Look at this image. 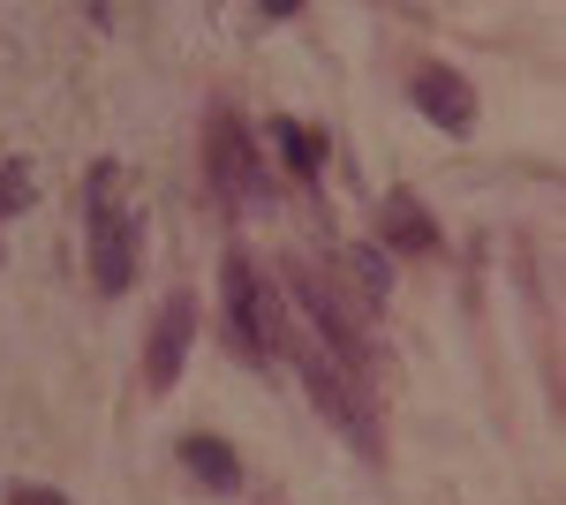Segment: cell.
I'll use <instances>...</instances> for the list:
<instances>
[{
  "label": "cell",
  "mask_w": 566,
  "mask_h": 505,
  "mask_svg": "<svg viewBox=\"0 0 566 505\" xmlns=\"http://www.w3.org/2000/svg\"><path fill=\"white\" fill-rule=\"evenodd\" d=\"M219 287H227V339H234L250 362H272L280 347H303L287 295L264 287V272L250 256H227V264H219Z\"/></svg>",
  "instance_id": "1"
},
{
  "label": "cell",
  "mask_w": 566,
  "mask_h": 505,
  "mask_svg": "<svg viewBox=\"0 0 566 505\" xmlns=\"http://www.w3.org/2000/svg\"><path fill=\"white\" fill-rule=\"evenodd\" d=\"M295 355H303V378H310V400H317V415L333 422V430H348L363 461H386V422H378V400H370L363 370H348L340 355H325L317 339H303Z\"/></svg>",
  "instance_id": "2"
},
{
  "label": "cell",
  "mask_w": 566,
  "mask_h": 505,
  "mask_svg": "<svg viewBox=\"0 0 566 505\" xmlns=\"http://www.w3.org/2000/svg\"><path fill=\"white\" fill-rule=\"evenodd\" d=\"M205 167H212V189L234 211H264V204H272V167H264L250 122H242V114H227V106L205 122Z\"/></svg>",
  "instance_id": "3"
},
{
  "label": "cell",
  "mask_w": 566,
  "mask_h": 505,
  "mask_svg": "<svg viewBox=\"0 0 566 505\" xmlns=\"http://www.w3.org/2000/svg\"><path fill=\"white\" fill-rule=\"evenodd\" d=\"M136 272H144V219L129 204H106L91 173V280L98 295H129Z\"/></svg>",
  "instance_id": "4"
},
{
  "label": "cell",
  "mask_w": 566,
  "mask_h": 505,
  "mask_svg": "<svg viewBox=\"0 0 566 505\" xmlns=\"http://www.w3.org/2000/svg\"><path fill=\"white\" fill-rule=\"evenodd\" d=\"M189 339H197V295L175 287V295L159 302V317H151V339H144V385H151V392H175L181 385Z\"/></svg>",
  "instance_id": "5"
},
{
  "label": "cell",
  "mask_w": 566,
  "mask_h": 505,
  "mask_svg": "<svg viewBox=\"0 0 566 505\" xmlns=\"http://www.w3.org/2000/svg\"><path fill=\"white\" fill-rule=\"evenodd\" d=\"M408 106L431 128H446V136H469V128H476V84H469L461 69H446V61H416Z\"/></svg>",
  "instance_id": "6"
},
{
  "label": "cell",
  "mask_w": 566,
  "mask_h": 505,
  "mask_svg": "<svg viewBox=\"0 0 566 505\" xmlns=\"http://www.w3.org/2000/svg\"><path fill=\"white\" fill-rule=\"evenodd\" d=\"M175 461H181V475H189L197 491H219V498L242 491V461H234V445L212 438V430H189V438L175 445Z\"/></svg>",
  "instance_id": "7"
},
{
  "label": "cell",
  "mask_w": 566,
  "mask_h": 505,
  "mask_svg": "<svg viewBox=\"0 0 566 505\" xmlns=\"http://www.w3.org/2000/svg\"><path fill=\"white\" fill-rule=\"evenodd\" d=\"M378 242L400 250V256H431L438 250V227H431V211H423V197L392 189L386 204H378Z\"/></svg>",
  "instance_id": "8"
},
{
  "label": "cell",
  "mask_w": 566,
  "mask_h": 505,
  "mask_svg": "<svg viewBox=\"0 0 566 505\" xmlns=\"http://www.w3.org/2000/svg\"><path fill=\"white\" fill-rule=\"evenodd\" d=\"M264 136H272V151L287 159V173H303V181H317V173H325V151H333V144H325V128H310V122H295V114H280Z\"/></svg>",
  "instance_id": "9"
},
{
  "label": "cell",
  "mask_w": 566,
  "mask_h": 505,
  "mask_svg": "<svg viewBox=\"0 0 566 505\" xmlns=\"http://www.w3.org/2000/svg\"><path fill=\"white\" fill-rule=\"evenodd\" d=\"M31 197H39V167L31 159H0V219H15Z\"/></svg>",
  "instance_id": "10"
},
{
  "label": "cell",
  "mask_w": 566,
  "mask_h": 505,
  "mask_svg": "<svg viewBox=\"0 0 566 505\" xmlns=\"http://www.w3.org/2000/svg\"><path fill=\"white\" fill-rule=\"evenodd\" d=\"M348 264H355V280H363V295L370 302H386V287H392V264H386V250H348Z\"/></svg>",
  "instance_id": "11"
},
{
  "label": "cell",
  "mask_w": 566,
  "mask_h": 505,
  "mask_svg": "<svg viewBox=\"0 0 566 505\" xmlns=\"http://www.w3.org/2000/svg\"><path fill=\"white\" fill-rule=\"evenodd\" d=\"M8 505H76V498L53 491V483H8Z\"/></svg>",
  "instance_id": "12"
}]
</instances>
